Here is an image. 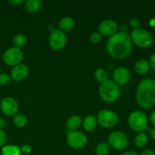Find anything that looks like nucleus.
<instances>
[{
    "mask_svg": "<svg viewBox=\"0 0 155 155\" xmlns=\"http://www.w3.org/2000/svg\"><path fill=\"white\" fill-rule=\"evenodd\" d=\"M106 48L108 54L114 58L122 59L127 57L133 48L130 36L123 32L115 33L109 38Z\"/></svg>",
    "mask_w": 155,
    "mask_h": 155,
    "instance_id": "f257e3e1",
    "label": "nucleus"
},
{
    "mask_svg": "<svg viewBox=\"0 0 155 155\" xmlns=\"http://www.w3.org/2000/svg\"><path fill=\"white\" fill-rule=\"evenodd\" d=\"M136 101L143 108H150L155 104V80L151 78L142 80L136 89Z\"/></svg>",
    "mask_w": 155,
    "mask_h": 155,
    "instance_id": "f03ea898",
    "label": "nucleus"
},
{
    "mask_svg": "<svg viewBox=\"0 0 155 155\" xmlns=\"http://www.w3.org/2000/svg\"><path fill=\"white\" fill-rule=\"evenodd\" d=\"M100 97L109 103H113L117 101L120 95V88L113 80H107L101 83L99 87Z\"/></svg>",
    "mask_w": 155,
    "mask_h": 155,
    "instance_id": "7ed1b4c3",
    "label": "nucleus"
},
{
    "mask_svg": "<svg viewBox=\"0 0 155 155\" xmlns=\"http://www.w3.org/2000/svg\"><path fill=\"white\" fill-rule=\"evenodd\" d=\"M132 42L141 48H148L153 43V36L145 29H136L130 35Z\"/></svg>",
    "mask_w": 155,
    "mask_h": 155,
    "instance_id": "20e7f679",
    "label": "nucleus"
},
{
    "mask_svg": "<svg viewBox=\"0 0 155 155\" xmlns=\"http://www.w3.org/2000/svg\"><path fill=\"white\" fill-rule=\"evenodd\" d=\"M128 123L132 130L141 133L147 128L148 118L143 112L136 110L130 114L128 118Z\"/></svg>",
    "mask_w": 155,
    "mask_h": 155,
    "instance_id": "39448f33",
    "label": "nucleus"
},
{
    "mask_svg": "<svg viewBox=\"0 0 155 155\" xmlns=\"http://www.w3.org/2000/svg\"><path fill=\"white\" fill-rule=\"evenodd\" d=\"M2 58L6 64L9 66H16L20 64L24 58V53L21 48L11 47L5 51Z\"/></svg>",
    "mask_w": 155,
    "mask_h": 155,
    "instance_id": "423d86ee",
    "label": "nucleus"
},
{
    "mask_svg": "<svg viewBox=\"0 0 155 155\" xmlns=\"http://www.w3.org/2000/svg\"><path fill=\"white\" fill-rule=\"evenodd\" d=\"M109 146L116 150H124L129 144L127 135L120 131H114L108 137Z\"/></svg>",
    "mask_w": 155,
    "mask_h": 155,
    "instance_id": "0eeeda50",
    "label": "nucleus"
},
{
    "mask_svg": "<svg viewBox=\"0 0 155 155\" xmlns=\"http://www.w3.org/2000/svg\"><path fill=\"white\" fill-rule=\"evenodd\" d=\"M67 42V36L64 32L58 29L51 31L48 37V43L54 50H61L65 46Z\"/></svg>",
    "mask_w": 155,
    "mask_h": 155,
    "instance_id": "6e6552de",
    "label": "nucleus"
},
{
    "mask_svg": "<svg viewBox=\"0 0 155 155\" xmlns=\"http://www.w3.org/2000/svg\"><path fill=\"white\" fill-rule=\"evenodd\" d=\"M97 121L102 127L111 128L117 123L118 117L117 114L112 110H102L98 113Z\"/></svg>",
    "mask_w": 155,
    "mask_h": 155,
    "instance_id": "1a4fd4ad",
    "label": "nucleus"
},
{
    "mask_svg": "<svg viewBox=\"0 0 155 155\" xmlns=\"http://www.w3.org/2000/svg\"><path fill=\"white\" fill-rule=\"evenodd\" d=\"M68 143L71 148L74 149H80L83 148L87 143V137L84 133L80 131L69 132L67 136Z\"/></svg>",
    "mask_w": 155,
    "mask_h": 155,
    "instance_id": "9d476101",
    "label": "nucleus"
},
{
    "mask_svg": "<svg viewBox=\"0 0 155 155\" xmlns=\"http://www.w3.org/2000/svg\"><path fill=\"white\" fill-rule=\"evenodd\" d=\"M0 109L6 116H15L18 110V101L12 97H5L0 103Z\"/></svg>",
    "mask_w": 155,
    "mask_h": 155,
    "instance_id": "9b49d317",
    "label": "nucleus"
},
{
    "mask_svg": "<svg viewBox=\"0 0 155 155\" xmlns=\"http://www.w3.org/2000/svg\"><path fill=\"white\" fill-rule=\"evenodd\" d=\"M99 33L104 36H113L117 31V24L113 20H105L99 24Z\"/></svg>",
    "mask_w": 155,
    "mask_h": 155,
    "instance_id": "f8f14e48",
    "label": "nucleus"
},
{
    "mask_svg": "<svg viewBox=\"0 0 155 155\" xmlns=\"http://www.w3.org/2000/svg\"><path fill=\"white\" fill-rule=\"evenodd\" d=\"M114 82L117 84L124 85L128 83L130 79V72L125 67L117 68L113 74Z\"/></svg>",
    "mask_w": 155,
    "mask_h": 155,
    "instance_id": "ddd939ff",
    "label": "nucleus"
},
{
    "mask_svg": "<svg viewBox=\"0 0 155 155\" xmlns=\"http://www.w3.org/2000/svg\"><path fill=\"white\" fill-rule=\"evenodd\" d=\"M29 69L25 64H18L14 67L11 71V78L15 81H21L27 77Z\"/></svg>",
    "mask_w": 155,
    "mask_h": 155,
    "instance_id": "4468645a",
    "label": "nucleus"
},
{
    "mask_svg": "<svg viewBox=\"0 0 155 155\" xmlns=\"http://www.w3.org/2000/svg\"><path fill=\"white\" fill-rule=\"evenodd\" d=\"M82 123V120L80 116L78 115H74L71 116L67 121V128L70 132L71 131H77V129L80 127Z\"/></svg>",
    "mask_w": 155,
    "mask_h": 155,
    "instance_id": "2eb2a0df",
    "label": "nucleus"
},
{
    "mask_svg": "<svg viewBox=\"0 0 155 155\" xmlns=\"http://www.w3.org/2000/svg\"><path fill=\"white\" fill-rule=\"evenodd\" d=\"M58 25L62 31H69L74 28L75 22L71 17H64L61 19Z\"/></svg>",
    "mask_w": 155,
    "mask_h": 155,
    "instance_id": "dca6fc26",
    "label": "nucleus"
},
{
    "mask_svg": "<svg viewBox=\"0 0 155 155\" xmlns=\"http://www.w3.org/2000/svg\"><path fill=\"white\" fill-rule=\"evenodd\" d=\"M97 117L94 115H89L83 120V128L86 131H92L97 126Z\"/></svg>",
    "mask_w": 155,
    "mask_h": 155,
    "instance_id": "f3484780",
    "label": "nucleus"
},
{
    "mask_svg": "<svg viewBox=\"0 0 155 155\" xmlns=\"http://www.w3.org/2000/svg\"><path fill=\"white\" fill-rule=\"evenodd\" d=\"M150 64L148 61L145 59H141L136 61L135 64V71L139 74H145L149 71Z\"/></svg>",
    "mask_w": 155,
    "mask_h": 155,
    "instance_id": "a211bd4d",
    "label": "nucleus"
},
{
    "mask_svg": "<svg viewBox=\"0 0 155 155\" xmlns=\"http://www.w3.org/2000/svg\"><path fill=\"white\" fill-rule=\"evenodd\" d=\"M2 155H21V148L17 145H5L2 148Z\"/></svg>",
    "mask_w": 155,
    "mask_h": 155,
    "instance_id": "6ab92c4d",
    "label": "nucleus"
},
{
    "mask_svg": "<svg viewBox=\"0 0 155 155\" xmlns=\"http://www.w3.org/2000/svg\"><path fill=\"white\" fill-rule=\"evenodd\" d=\"M26 8L30 13H36L41 8V2L39 0H28L26 2Z\"/></svg>",
    "mask_w": 155,
    "mask_h": 155,
    "instance_id": "aec40b11",
    "label": "nucleus"
},
{
    "mask_svg": "<svg viewBox=\"0 0 155 155\" xmlns=\"http://www.w3.org/2000/svg\"><path fill=\"white\" fill-rule=\"evenodd\" d=\"M148 140V136L146 133L141 132L136 135V138H135V144L139 148H143L147 145Z\"/></svg>",
    "mask_w": 155,
    "mask_h": 155,
    "instance_id": "412c9836",
    "label": "nucleus"
},
{
    "mask_svg": "<svg viewBox=\"0 0 155 155\" xmlns=\"http://www.w3.org/2000/svg\"><path fill=\"white\" fill-rule=\"evenodd\" d=\"M13 122L15 125L17 127L19 128H22V127H25L27 124V118L23 114H16L14 116L13 118Z\"/></svg>",
    "mask_w": 155,
    "mask_h": 155,
    "instance_id": "4be33fe9",
    "label": "nucleus"
},
{
    "mask_svg": "<svg viewBox=\"0 0 155 155\" xmlns=\"http://www.w3.org/2000/svg\"><path fill=\"white\" fill-rule=\"evenodd\" d=\"M95 77L96 80L103 83L108 80V74L104 69L98 68L95 71Z\"/></svg>",
    "mask_w": 155,
    "mask_h": 155,
    "instance_id": "5701e85b",
    "label": "nucleus"
},
{
    "mask_svg": "<svg viewBox=\"0 0 155 155\" xmlns=\"http://www.w3.org/2000/svg\"><path fill=\"white\" fill-rule=\"evenodd\" d=\"M26 42H27V39H26L25 36L21 33H18L16 34L13 38V43L15 45V47L18 48H21L25 45Z\"/></svg>",
    "mask_w": 155,
    "mask_h": 155,
    "instance_id": "b1692460",
    "label": "nucleus"
},
{
    "mask_svg": "<svg viewBox=\"0 0 155 155\" xmlns=\"http://www.w3.org/2000/svg\"><path fill=\"white\" fill-rule=\"evenodd\" d=\"M110 151V146L106 142H101L95 148V154L96 155H107Z\"/></svg>",
    "mask_w": 155,
    "mask_h": 155,
    "instance_id": "393cba45",
    "label": "nucleus"
},
{
    "mask_svg": "<svg viewBox=\"0 0 155 155\" xmlns=\"http://www.w3.org/2000/svg\"><path fill=\"white\" fill-rule=\"evenodd\" d=\"M11 76L5 73H2L0 74V85L1 86H7L11 82Z\"/></svg>",
    "mask_w": 155,
    "mask_h": 155,
    "instance_id": "a878e982",
    "label": "nucleus"
},
{
    "mask_svg": "<svg viewBox=\"0 0 155 155\" xmlns=\"http://www.w3.org/2000/svg\"><path fill=\"white\" fill-rule=\"evenodd\" d=\"M89 39H90V41L92 43L97 44L101 42V39H102V36H101V34L99 32H94L91 34Z\"/></svg>",
    "mask_w": 155,
    "mask_h": 155,
    "instance_id": "bb28decb",
    "label": "nucleus"
},
{
    "mask_svg": "<svg viewBox=\"0 0 155 155\" xmlns=\"http://www.w3.org/2000/svg\"><path fill=\"white\" fill-rule=\"evenodd\" d=\"M6 142H7V135L2 130L0 129V148L5 146Z\"/></svg>",
    "mask_w": 155,
    "mask_h": 155,
    "instance_id": "cd10ccee",
    "label": "nucleus"
},
{
    "mask_svg": "<svg viewBox=\"0 0 155 155\" xmlns=\"http://www.w3.org/2000/svg\"><path fill=\"white\" fill-rule=\"evenodd\" d=\"M130 24L134 30H136V29H139V27H140L141 22L139 19H137V18H133V19H131V21H130Z\"/></svg>",
    "mask_w": 155,
    "mask_h": 155,
    "instance_id": "c85d7f7f",
    "label": "nucleus"
},
{
    "mask_svg": "<svg viewBox=\"0 0 155 155\" xmlns=\"http://www.w3.org/2000/svg\"><path fill=\"white\" fill-rule=\"evenodd\" d=\"M21 152L24 153V154H30L32 151V148L29 145H24L22 146V148H21Z\"/></svg>",
    "mask_w": 155,
    "mask_h": 155,
    "instance_id": "c756f323",
    "label": "nucleus"
},
{
    "mask_svg": "<svg viewBox=\"0 0 155 155\" xmlns=\"http://www.w3.org/2000/svg\"><path fill=\"white\" fill-rule=\"evenodd\" d=\"M149 64L153 69L155 70V53L151 54V56L150 57V62Z\"/></svg>",
    "mask_w": 155,
    "mask_h": 155,
    "instance_id": "7c9ffc66",
    "label": "nucleus"
},
{
    "mask_svg": "<svg viewBox=\"0 0 155 155\" xmlns=\"http://www.w3.org/2000/svg\"><path fill=\"white\" fill-rule=\"evenodd\" d=\"M141 155H155V152L151 149H145L142 151Z\"/></svg>",
    "mask_w": 155,
    "mask_h": 155,
    "instance_id": "2f4dec72",
    "label": "nucleus"
},
{
    "mask_svg": "<svg viewBox=\"0 0 155 155\" xmlns=\"http://www.w3.org/2000/svg\"><path fill=\"white\" fill-rule=\"evenodd\" d=\"M8 3H10L11 5H18L21 4V3L24 2L23 0H14V1H8Z\"/></svg>",
    "mask_w": 155,
    "mask_h": 155,
    "instance_id": "473e14b6",
    "label": "nucleus"
},
{
    "mask_svg": "<svg viewBox=\"0 0 155 155\" xmlns=\"http://www.w3.org/2000/svg\"><path fill=\"white\" fill-rule=\"evenodd\" d=\"M150 120H151V123L154 127H155V110L151 113V117H150Z\"/></svg>",
    "mask_w": 155,
    "mask_h": 155,
    "instance_id": "72a5a7b5",
    "label": "nucleus"
},
{
    "mask_svg": "<svg viewBox=\"0 0 155 155\" xmlns=\"http://www.w3.org/2000/svg\"><path fill=\"white\" fill-rule=\"evenodd\" d=\"M6 125V121L3 118H0V129H2L5 127Z\"/></svg>",
    "mask_w": 155,
    "mask_h": 155,
    "instance_id": "f704fd0d",
    "label": "nucleus"
},
{
    "mask_svg": "<svg viewBox=\"0 0 155 155\" xmlns=\"http://www.w3.org/2000/svg\"><path fill=\"white\" fill-rule=\"evenodd\" d=\"M121 155H139L138 153L135 152V151H126V152L123 153Z\"/></svg>",
    "mask_w": 155,
    "mask_h": 155,
    "instance_id": "c9c22d12",
    "label": "nucleus"
},
{
    "mask_svg": "<svg viewBox=\"0 0 155 155\" xmlns=\"http://www.w3.org/2000/svg\"><path fill=\"white\" fill-rule=\"evenodd\" d=\"M149 134H150V136H151V139L155 140V128L151 129V130H150Z\"/></svg>",
    "mask_w": 155,
    "mask_h": 155,
    "instance_id": "e433bc0d",
    "label": "nucleus"
},
{
    "mask_svg": "<svg viewBox=\"0 0 155 155\" xmlns=\"http://www.w3.org/2000/svg\"><path fill=\"white\" fill-rule=\"evenodd\" d=\"M150 24H151V27H154V26H155V20L154 19L151 20V22H150Z\"/></svg>",
    "mask_w": 155,
    "mask_h": 155,
    "instance_id": "4c0bfd02",
    "label": "nucleus"
}]
</instances>
